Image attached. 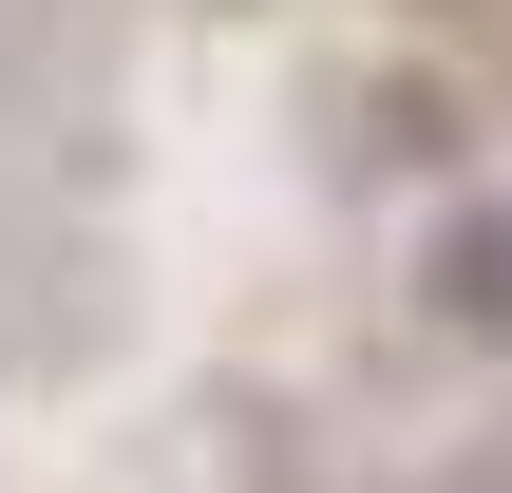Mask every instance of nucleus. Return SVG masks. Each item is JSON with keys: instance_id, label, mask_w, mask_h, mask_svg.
Masks as SVG:
<instances>
[{"instance_id": "obj_1", "label": "nucleus", "mask_w": 512, "mask_h": 493, "mask_svg": "<svg viewBox=\"0 0 512 493\" xmlns=\"http://www.w3.org/2000/svg\"><path fill=\"white\" fill-rule=\"evenodd\" d=\"M437 323L456 342H512V209H456L437 228Z\"/></svg>"}]
</instances>
